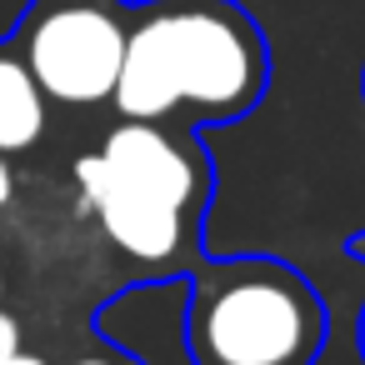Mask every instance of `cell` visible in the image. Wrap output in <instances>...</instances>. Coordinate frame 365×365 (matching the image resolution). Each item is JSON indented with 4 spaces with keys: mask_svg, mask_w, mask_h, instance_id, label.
Segmentation results:
<instances>
[{
    "mask_svg": "<svg viewBox=\"0 0 365 365\" xmlns=\"http://www.w3.org/2000/svg\"><path fill=\"white\" fill-rule=\"evenodd\" d=\"M270 91V41L240 0H135L110 106L120 120H240Z\"/></svg>",
    "mask_w": 365,
    "mask_h": 365,
    "instance_id": "6da1fadb",
    "label": "cell"
},
{
    "mask_svg": "<svg viewBox=\"0 0 365 365\" xmlns=\"http://www.w3.org/2000/svg\"><path fill=\"white\" fill-rule=\"evenodd\" d=\"M76 185L120 255L150 270H190L200 260L215 165L190 125L120 120L76 160Z\"/></svg>",
    "mask_w": 365,
    "mask_h": 365,
    "instance_id": "7a4b0ae2",
    "label": "cell"
},
{
    "mask_svg": "<svg viewBox=\"0 0 365 365\" xmlns=\"http://www.w3.org/2000/svg\"><path fill=\"white\" fill-rule=\"evenodd\" d=\"M190 365H315L325 350V300L275 255L195 260L185 270Z\"/></svg>",
    "mask_w": 365,
    "mask_h": 365,
    "instance_id": "3957f363",
    "label": "cell"
},
{
    "mask_svg": "<svg viewBox=\"0 0 365 365\" xmlns=\"http://www.w3.org/2000/svg\"><path fill=\"white\" fill-rule=\"evenodd\" d=\"M125 0H36L16 26V46L56 106H106L125 61Z\"/></svg>",
    "mask_w": 365,
    "mask_h": 365,
    "instance_id": "277c9868",
    "label": "cell"
},
{
    "mask_svg": "<svg viewBox=\"0 0 365 365\" xmlns=\"http://www.w3.org/2000/svg\"><path fill=\"white\" fill-rule=\"evenodd\" d=\"M46 91L36 86L21 46L6 36L0 41V155H26L46 135Z\"/></svg>",
    "mask_w": 365,
    "mask_h": 365,
    "instance_id": "5b68a950",
    "label": "cell"
},
{
    "mask_svg": "<svg viewBox=\"0 0 365 365\" xmlns=\"http://www.w3.org/2000/svg\"><path fill=\"white\" fill-rule=\"evenodd\" d=\"M21 355V320L0 310V365H11Z\"/></svg>",
    "mask_w": 365,
    "mask_h": 365,
    "instance_id": "8992f818",
    "label": "cell"
},
{
    "mask_svg": "<svg viewBox=\"0 0 365 365\" xmlns=\"http://www.w3.org/2000/svg\"><path fill=\"white\" fill-rule=\"evenodd\" d=\"M11 195H16V175H11V165H6V155H0V210L11 205Z\"/></svg>",
    "mask_w": 365,
    "mask_h": 365,
    "instance_id": "52a82bcc",
    "label": "cell"
},
{
    "mask_svg": "<svg viewBox=\"0 0 365 365\" xmlns=\"http://www.w3.org/2000/svg\"><path fill=\"white\" fill-rule=\"evenodd\" d=\"M71 365H130V360H120V355H81Z\"/></svg>",
    "mask_w": 365,
    "mask_h": 365,
    "instance_id": "ba28073f",
    "label": "cell"
},
{
    "mask_svg": "<svg viewBox=\"0 0 365 365\" xmlns=\"http://www.w3.org/2000/svg\"><path fill=\"white\" fill-rule=\"evenodd\" d=\"M11 365H51V360H41V355H31V350H21V355H16Z\"/></svg>",
    "mask_w": 365,
    "mask_h": 365,
    "instance_id": "9c48e42d",
    "label": "cell"
},
{
    "mask_svg": "<svg viewBox=\"0 0 365 365\" xmlns=\"http://www.w3.org/2000/svg\"><path fill=\"white\" fill-rule=\"evenodd\" d=\"M355 340H360V360H365V305H360V320H355Z\"/></svg>",
    "mask_w": 365,
    "mask_h": 365,
    "instance_id": "30bf717a",
    "label": "cell"
},
{
    "mask_svg": "<svg viewBox=\"0 0 365 365\" xmlns=\"http://www.w3.org/2000/svg\"><path fill=\"white\" fill-rule=\"evenodd\" d=\"M350 255H355V260H365V230H360V235L350 240Z\"/></svg>",
    "mask_w": 365,
    "mask_h": 365,
    "instance_id": "8fae6325",
    "label": "cell"
},
{
    "mask_svg": "<svg viewBox=\"0 0 365 365\" xmlns=\"http://www.w3.org/2000/svg\"><path fill=\"white\" fill-rule=\"evenodd\" d=\"M360 101H365V66H360Z\"/></svg>",
    "mask_w": 365,
    "mask_h": 365,
    "instance_id": "7c38bea8",
    "label": "cell"
},
{
    "mask_svg": "<svg viewBox=\"0 0 365 365\" xmlns=\"http://www.w3.org/2000/svg\"><path fill=\"white\" fill-rule=\"evenodd\" d=\"M0 295H6V275H0Z\"/></svg>",
    "mask_w": 365,
    "mask_h": 365,
    "instance_id": "4fadbf2b",
    "label": "cell"
}]
</instances>
